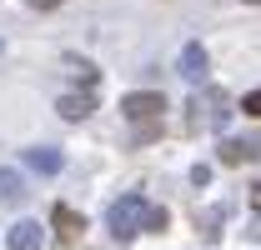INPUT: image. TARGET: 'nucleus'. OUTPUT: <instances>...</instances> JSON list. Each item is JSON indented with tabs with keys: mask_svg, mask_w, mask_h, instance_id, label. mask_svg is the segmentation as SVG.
I'll return each mask as SVG.
<instances>
[{
	"mask_svg": "<svg viewBox=\"0 0 261 250\" xmlns=\"http://www.w3.org/2000/svg\"><path fill=\"white\" fill-rule=\"evenodd\" d=\"M161 110H166V95L161 90H130V95H121V115L136 120V125H156Z\"/></svg>",
	"mask_w": 261,
	"mask_h": 250,
	"instance_id": "obj_3",
	"label": "nucleus"
},
{
	"mask_svg": "<svg viewBox=\"0 0 261 250\" xmlns=\"http://www.w3.org/2000/svg\"><path fill=\"white\" fill-rule=\"evenodd\" d=\"M246 5H261V0H246Z\"/></svg>",
	"mask_w": 261,
	"mask_h": 250,
	"instance_id": "obj_17",
	"label": "nucleus"
},
{
	"mask_svg": "<svg viewBox=\"0 0 261 250\" xmlns=\"http://www.w3.org/2000/svg\"><path fill=\"white\" fill-rule=\"evenodd\" d=\"M0 205H5V210L25 205V180H20V170H0Z\"/></svg>",
	"mask_w": 261,
	"mask_h": 250,
	"instance_id": "obj_9",
	"label": "nucleus"
},
{
	"mask_svg": "<svg viewBox=\"0 0 261 250\" xmlns=\"http://www.w3.org/2000/svg\"><path fill=\"white\" fill-rule=\"evenodd\" d=\"M216 225H221V210H206V215H196V230H201L206 240H216V235H221Z\"/></svg>",
	"mask_w": 261,
	"mask_h": 250,
	"instance_id": "obj_12",
	"label": "nucleus"
},
{
	"mask_svg": "<svg viewBox=\"0 0 261 250\" xmlns=\"http://www.w3.org/2000/svg\"><path fill=\"white\" fill-rule=\"evenodd\" d=\"M156 135H161V125H141V130H136V145H146V140H156Z\"/></svg>",
	"mask_w": 261,
	"mask_h": 250,
	"instance_id": "obj_15",
	"label": "nucleus"
},
{
	"mask_svg": "<svg viewBox=\"0 0 261 250\" xmlns=\"http://www.w3.org/2000/svg\"><path fill=\"white\" fill-rule=\"evenodd\" d=\"M146 220H151V200H146V195H136V190L121 195V200L106 210V225H111V235H116L121 245H130V240L146 230Z\"/></svg>",
	"mask_w": 261,
	"mask_h": 250,
	"instance_id": "obj_2",
	"label": "nucleus"
},
{
	"mask_svg": "<svg viewBox=\"0 0 261 250\" xmlns=\"http://www.w3.org/2000/svg\"><path fill=\"white\" fill-rule=\"evenodd\" d=\"M166 225H171V215H166V205H151V220H146V230H156V235H161Z\"/></svg>",
	"mask_w": 261,
	"mask_h": 250,
	"instance_id": "obj_13",
	"label": "nucleus"
},
{
	"mask_svg": "<svg viewBox=\"0 0 261 250\" xmlns=\"http://www.w3.org/2000/svg\"><path fill=\"white\" fill-rule=\"evenodd\" d=\"M56 110H61L65 120H86V115L96 110V95H91V90H81V95H61V100H56Z\"/></svg>",
	"mask_w": 261,
	"mask_h": 250,
	"instance_id": "obj_10",
	"label": "nucleus"
},
{
	"mask_svg": "<svg viewBox=\"0 0 261 250\" xmlns=\"http://www.w3.org/2000/svg\"><path fill=\"white\" fill-rule=\"evenodd\" d=\"M65 70H70V75H75L86 90H91V85L100 80V70H96V65H91V60H75V55H65Z\"/></svg>",
	"mask_w": 261,
	"mask_h": 250,
	"instance_id": "obj_11",
	"label": "nucleus"
},
{
	"mask_svg": "<svg viewBox=\"0 0 261 250\" xmlns=\"http://www.w3.org/2000/svg\"><path fill=\"white\" fill-rule=\"evenodd\" d=\"M186 110H191V115H186V125H191V130H226V125H231V115H236L231 95H226V90H216V85L196 90Z\"/></svg>",
	"mask_w": 261,
	"mask_h": 250,
	"instance_id": "obj_1",
	"label": "nucleus"
},
{
	"mask_svg": "<svg viewBox=\"0 0 261 250\" xmlns=\"http://www.w3.org/2000/svg\"><path fill=\"white\" fill-rule=\"evenodd\" d=\"M50 230L61 235V245H75V240L86 235V220L75 215L70 205H56V210H50Z\"/></svg>",
	"mask_w": 261,
	"mask_h": 250,
	"instance_id": "obj_6",
	"label": "nucleus"
},
{
	"mask_svg": "<svg viewBox=\"0 0 261 250\" xmlns=\"http://www.w3.org/2000/svg\"><path fill=\"white\" fill-rule=\"evenodd\" d=\"M181 75L191 80L196 90L206 85V75H211V55H206V45H201V40H191V45L181 50Z\"/></svg>",
	"mask_w": 261,
	"mask_h": 250,
	"instance_id": "obj_4",
	"label": "nucleus"
},
{
	"mask_svg": "<svg viewBox=\"0 0 261 250\" xmlns=\"http://www.w3.org/2000/svg\"><path fill=\"white\" fill-rule=\"evenodd\" d=\"M40 240H45L40 220H20V225H10V235H5L10 250H40Z\"/></svg>",
	"mask_w": 261,
	"mask_h": 250,
	"instance_id": "obj_8",
	"label": "nucleus"
},
{
	"mask_svg": "<svg viewBox=\"0 0 261 250\" xmlns=\"http://www.w3.org/2000/svg\"><path fill=\"white\" fill-rule=\"evenodd\" d=\"M25 5H31V10H56L61 0H25Z\"/></svg>",
	"mask_w": 261,
	"mask_h": 250,
	"instance_id": "obj_16",
	"label": "nucleus"
},
{
	"mask_svg": "<svg viewBox=\"0 0 261 250\" xmlns=\"http://www.w3.org/2000/svg\"><path fill=\"white\" fill-rule=\"evenodd\" d=\"M241 110H246V115H256V120H261V90H246V95H241Z\"/></svg>",
	"mask_w": 261,
	"mask_h": 250,
	"instance_id": "obj_14",
	"label": "nucleus"
},
{
	"mask_svg": "<svg viewBox=\"0 0 261 250\" xmlns=\"http://www.w3.org/2000/svg\"><path fill=\"white\" fill-rule=\"evenodd\" d=\"M25 165H31L35 175H61L65 155L56 150V145H31V150H25Z\"/></svg>",
	"mask_w": 261,
	"mask_h": 250,
	"instance_id": "obj_7",
	"label": "nucleus"
},
{
	"mask_svg": "<svg viewBox=\"0 0 261 250\" xmlns=\"http://www.w3.org/2000/svg\"><path fill=\"white\" fill-rule=\"evenodd\" d=\"M216 160H221V165L261 160V135H246V140H221V145H216Z\"/></svg>",
	"mask_w": 261,
	"mask_h": 250,
	"instance_id": "obj_5",
	"label": "nucleus"
}]
</instances>
